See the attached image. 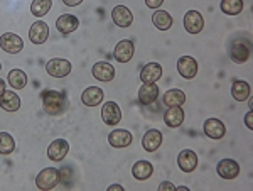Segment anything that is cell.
Returning a JSON list of instances; mask_svg holds the SVG:
<instances>
[{
    "label": "cell",
    "instance_id": "obj_1",
    "mask_svg": "<svg viewBox=\"0 0 253 191\" xmlns=\"http://www.w3.org/2000/svg\"><path fill=\"white\" fill-rule=\"evenodd\" d=\"M42 107L49 115H61L68 108V96L64 92L58 90H44L41 93Z\"/></svg>",
    "mask_w": 253,
    "mask_h": 191
},
{
    "label": "cell",
    "instance_id": "obj_2",
    "mask_svg": "<svg viewBox=\"0 0 253 191\" xmlns=\"http://www.w3.org/2000/svg\"><path fill=\"white\" fill-rule=\"evenodd\" d=\"M61 181V174L56 168H46L42 169L38 178H36V186L41 190V191H47V190H52L59 185Z\"/></svg>",
    "mask_w": 253,
    "mask_h": 191
},
{
    "label": "cell",
    "instance_id": "obj_3",
    "mask_svg": "<svg viewBox=\"0 0 253 191\" xmlns=\"http://www.w3.org/2000/svg\"><path fill=\"white\" fill-rule=\"evenodd\" d=\"M230 58L236 64H243L245 61H248V58H250V43L243 39H236L235 43H231Z\"/></svg>",
    "mask_w": 253,
    "mask_h": 191
},
{
    "label": "cell",
    "instance_id": "obj_4",
    "mask_svg": "<svg viewBox=\"0 0 253 191\" xmlns=\"http://www.w3.org/2000/svg\"><path fill=\"white\" fill-rule=\"evenodd\" d=\"M0 48L9 54H17L24 49V41L14 32H5L0 36Z\"/></svg>",
    "mask_w": 253,
    "mask_h": 191
},
{
    "label": "cell",
    "instance_id": "obj_5",
    "mask_svg": "<svg viewBox=\"0 0 253 191\" xmlns=\"http://www.w3.org/2000/svg\"><path fill=\"white\" fill-rule=\"evenodd\" d=\"M46 71L47 75L54 76V78H64L71 73V63L68 59H61V58H54L51 61H47L46 64Z\"/></svg>",
    "mask_w": 253,
    "mask_h": 191
},
{
    "label": "cell",
    "instance_id": "obj_6",
    "mask_svg": "<svg viewBox=\"0 0 253 191\" xmlns=\"http://www.w3.org/2000/svg\"><path fill=\"white\" fill-rule=\"evenodd\" d=\"M133 54H135V44L130 39H122L115 46V51H113V58L118 63H128L133 58Z\"/></svg>",
    "mask_w": 253,
    "mask_h": 191
},
{
    "label": "cell",
    "instance_id": "obj_7",
    "mask_svg": "<svg viewBox=\"0 0 253 191\" xmlns=\"http://www.w3.org/2000/svg\"><path fill=\"white\" fill-rule=\"evenodd\" d=\"M101 119L107 125H117L122 120V108L118 107L115 101H107L101 107Z\"/></svg>",
    "mask_w": 253,
    "mask_h": 191
},
{
    "label": "cell",
    "instance_id": "obj_8",
    "mask_svg": "<svg viewBox=\"0 0 253 191\" xmlns=\"http://www.w3.org/2000/svg\"><path fill=\"white\" fill-rule=\"evenodd\" d=\"M177 71L182 78L191 80L198 75V63L193 56H181L177 59Z\"/></svg>",
    "mask_w": 253,
    "mask_h": 191
},
{
    "label": "cell",
    "instance_id": "obj_9",
    "mask_svg": "<svg viewBox=\"0 0 253 191\" xmlns=\"http://www.w3.org/2000/svg\"><path fill=\"white\" fill-rule=\"evenodd\" d=\"M184 27L189 34H199L205 27V19L198 10H187L184 15Z\"/></svg>",
    "mask_w": 253,
    "mask_h": 191
},
{
    "label": "cell",
    "instance_id": "obj_10",
    "mask_svg": "<svg viewBox=\"0 0 253 191\" xmlns=\"http://www.w3.org/2000/svg\"><path fill=\"white\" fill-rule=\"evenodd\" d=\"M69 152V144L64 139H56L54 142H51V145L47 147V157L52 162H59L68 156Z\"/></svg>",
    "mask_w": 253,
    "mask_h": 191
},
{
    "label": "cell",
    "instance_id": "obj_11",
    "mask_svg": "<svg viewBox=\"0 0 253 191\" xmlns=\"http://www.w3.org/2000/svg\"><path fill=\"white\" fill-rule=\"evenodd\" d=\"M216 173L223 178V180H235L240 174V164L233 159H221L216 166Z\"/></svg>",
    "mask_w": 253,
    "mask_h": 191
},
{
    "label": "cell",
    "instance_id": "obj_12",
    "mask_svg": "<svg viewBox=\"0 0 253 191\" xmlns=\"http://www.w3.org/2000/svg\"><path fill=\"white\" fill-rule=\"evenodd\" d=\"M112 19H113V22H115V26L118 27H130L132 26V22H133V14H132V10L128 9V7H125V5H117L115 9L112 10Z\"/></svg>",
    "mask_w": 253,
    "mask_h": 191
},
{
    "label": "cell",
    "instance_id": "obj_13",
    "mask_svg": "<svg viewBox=\"0 0 253 191\" xmlns=\"http://www.w3.org/2000/svg\"><path fill=\"white\" fill-rule=\"evenodd\" d=\"M203 131L210 139H214V141H219L224 137V134H226V127H224V124L221 120L218 119H208L205 122V125H203Z\"/></svg>",
    "mask_w": 253,
    "mask_h": 191
},
{
    "label": "cell",
    "instance_id": "obj_14",
    "mask_svg": "<svg viewBox=\"0 0 253 191\" xmlns=\"http://www.w3.org/2000/svg\"><path fill=\"white\" fill-rule=\"evenodd\" d=\"M177 164H179V168H181V171L193 173L194 169L198 168V156H196V152L191 151V149H184V151L179 152Z\"/></svg>",
    "mask_w": 253,
    "mask_h": 191
},
{
    "label": "cell",
    "instance_id": "obj_15",
    "mask_svg": "<svg viewBox=\"0 0 253 191\" xmlns=\"http://www.w3.org/2000/svg\"><path fill=\"white\" fill-rule=\"evenodd\" d=\"M49 38V26L44 20H38L31 26L29 29V39L34 44H42L46 43Z\"/></svg>",
    "mask_w": 253,
    "mask_h": 191
},
{
    "label": "cell",
    "instance_id": "obj_16",
    "mask_svg": "<svg viewBox=\"0 0 253 191\" xmlns=\"http://www.w3.org/2000/svg\"><path fill=\"white\" fill-rule=\"evenodd\" d=\"M162 139H164V136H162L161 131L150 129V131L145 132L144 139H142V145H144V149L147 152H156L162 145Z\"/></svg>",
    "mask_w": 253,
    "mask_h": 191
},
{
    "label": "cell",
    "instance_id": "obj_17",
    "mask_svg": "<svg viewBox=\"0 0 253 191\" xmlns=\"http://www.w3.org/2000/svg\"><path fill=\"white\" fill-rule=\"evenodd\" d=\"M91 75L100 81H112L115 78V68L110 63H107V61H100V63L93 64Z\"/></svg>",
    "mask_w": 253,
    "mask_h": 191
},
{
    "label": "cell",
    "instance_id": "obj_18",
    "mask_svg": "<svg viewBox=\"0 0 253 191\" xmlns=\"http://www.w3.org/2000/svg\"><path fill=\"white\" fill-rule=\"evenodd\" d=\"M133 137L132 134L128 131H125V129H117V131H113L112 134L108 136V142L112 147H128L130 144H132Z\"/></svg>",
    "mask_w": 253,
    "mask_h": 191
},
{
    "label": "cell",
    "instance_id": "obj_19",
    "mask_svg": "<svg viewBox=\"0 0 253 191\" xmlns=\"http://www.w3.org/2000/svg\"><path fill=\"white\" fill-rule=\"evenodd\" d=\"M159 96V87L156 83H144L138 90V101L142 105H152Z\"/></svg>",
    "mask_w": 253,
    "mask_h": 191
},
{
    "label": "cell",
    "instance_id": "obj_20",
    "mask_svg": "<svg viewBox=\"0 0 253 191\" xmlns=\"http://www.w3.org/2000/svg\"><path fill=\"white\" fill-rule=\"evenodd\" d=\"M56 27H58L61 34H71L80 27V20L71 14H64L56 20Z\"/></svg>",
    "mask_w": 253,
    "mask_h": 191
},
{
    "label": "cell",
    "instance_id": "obj_21",
    "mask_svg": "<svg viewBox=\"0 0 253 191\" xmlns=\"http://www.w3.org/2000/svg\"><path fill=\"white\" fill-rule=\"evenodd\" d=\"M81 101L86 107H96V105H100L103 101V90L100 87H88L81 93Z\"/></svg>",
    "mask_w": 253,
    "mask_h": 191
},
{
    "label": "cell",
    "instance_id": "obj_22",
    "mask_svg": "<svg viewBox=\"0 0 253 191\" xmlns=\"http://www.w3.org/2000/svg\"><path fill=\"white\" fill-rule=\"evenodd\" d=\"M0 108H3L5 112H17L20 108V98L14 90L9 92L5 90L0 95Z\"/></svg>",
    "mask_w": 253,
    "mask_h": 191
},
{
    "label": "cell",
    "instance_id": "obj_23",
    "mask_svg": "<svg viewBox=\"0 0 253 191\" xmlns=\"http://www.w3.org/2000/svg\"><path fill=\"white\" fill-rule=\"evenodd\" d=\"M162 78V66L159 63H149L142 68L140 80L144 83H156L157 80Z\"/></svg>",
    "mask_w": 253,
    "mask_h": 191
},
{
    "label": "cell",
    "instance_id": "obj_24",
    "mask_svg": "<svg viewBox=\"0 0 253 191\" xmlns=\"http://www.w3.org/2000/svg\"><path fill=\"white\" fill-rule=\"evenodd\" d=\"M164 122L167 127L170 129H177L182 125L184 122V112H182L181 107H169L164 113Z\"/></svg>",
    "mask_w": 253,
    "mask_h": 191
},
{
    "label": "cell",
    "instance_id": "obj_25",
    "mask_svg": "<svg viewBox=\"0 0 253 191\" xmlns=\"http://www.w3.org/2000/svg\"><path fill=\"white\" fill-rule=\"evenodd\" d=\"M152 173H154V166H152V162H149V161H137L132 168L133 178L138 181L149 180V178L152 176Z\"/></svg>",
    "mask_w": 253,
    "mask_h": 191
},
{
    "label": "cell",
    "instance_id": "obj_26",
    "mask_svg": "<svg viewBox=\"0 0 253 191\" xmlns=\"http://www.w3.org/2000/svg\"><path fill=\"white\" fill-rule=\"evenodd\" d=\"M162 101H164L166 107H182V105L186 103V95H184V92H182V90L172 88V90L164 93Z\"/></svg>",
    "mask_w": 253,
    "mask_h": 191
},
{
    "label": "cell",
    "instance_id": "obj_27",
    "mask_svg": "<svg viewBox=\"0 0 253 191\" xmlns=\"http://www.w3.org/2000/svg\"><path fill=\"white\" fill-rule=\"evenodd\" d=\"M231 95L236 101H245L250 96V85L243 80H235L231 85Z\"/></svg>",
    "mask_w": 253,
    "mask_h": 191
},
{
    "label": "cell",
    "instance_id": "obj_28",
    "mask_svg": "<svg viewBox=\"0 0 253 191\" xmlns=\"http://www.w3.org/2000/svg\"><path fill=\"white\" fill-rule=\"evenodd\" d=\"M152 22L159 31H169L172 27V17L166 10H156L152 15Z\"/></svg>",
    "mask_w": 253,
    "mask_h": 191
},
{
    "label": "cell",
    "instance_id": "obj_29",
    "mask_svg": "<svg viewBox=\"0 0 253 191\" xmlns=\"http://www.w3.org/2000/svg\"><path fill=\"white\" fill-rule=\"evenodd\" d=\"M219 9L226 15H238L243 10V0H221Z\"/></svg>",
    "mask_w": 253,
    "mask_h": 191
},
{
    "label": "cell",
    "instance_id": "obj_30",
    "mask_svg": "<svg viewBox=\"0 0 253 191\" xmlns=\"http://www.w3.org/2000/svg\"><path fill=\"white\" fill-rule=\"evenodd\" d=\"M9 85L14 90H22L27 87V75L22 70H12L9 73Z\"/></svg>",
    "mask_w": 253,
    "mask_h": 191
},
{
    "label": "cell",
    "instance_id": "obj_31",
    "mask_svg": "<svg viewBox=\"0 0 253 191\" xmlns=\"http://www.w3.org/2000/svg\"><path fill=\"white\" fill-rule=\"evenodd\" d=\"M51 5H52V0H32L31 12L36 17H42V15H46L51 10Z\"/></svg>",
    "mask_w": 253,
    "mask_h": 191
},
{
    "label": "cell",
    "instance_id": "obj_32",
    "mask_svg": "<svg viewBox=\"0 0 253 191\" xmlns=\"http://www.w3.org/2000/svg\"><path fill=\"white\" fill-rule=\"evenodd\" d=\"M15 141L9 132H0V154L7 156V154L14 152Z\"/></svg>",
    "mask_w": 253,
    "mask_h": 191
},
{
    "label": "cell",
    "instance_id": "obj_33",
    "mask_svg": "<svg viewBox=\"0 0 253 191\" xmlns=\"http://www.w3.org/2000/svg\"><path fill=\"white\" fill-rule=\"evenodd\" d=\"M145 3L149 9H159L164 3V0H145Z\"/></svg>",
    "mask_w": 253,
    "mask_h": 191
},
{
    "label": "cell",
    "instance_id": "obj_34",
    "mask_svg": "<svg viewBox=\"0 0 253 191\" xmlns=\"http://www.w3.org/2000/svg\"><path fill=\"white\" fill-rule=\"evenodd\" d=\"M175 191V185H172V183L166 181V183H161V186H159V191Z\"/></svg>",
    "mask_w": 253,
    "mask_h": 191
},
{
    "label": "cell",
    "instance_id": "obj_35",
    "mask_svg": "<svg viewBox=\"0 0 253 191\" xmlns=\"http://www.w3.org/2000/svg\"><path fill=\"white\" fill-rule=\"evenodd\" d=\"M245 124H247L248 129H253V112H248L245 115Z\"/></svg>",
    "mask_w": 253,
    "mask_h": 191
},
{
    "label": "cell",
    "instance_id": "obj_36",
    "mask_svg": "<svg viewBox=\"0 0 253 191\" xmlns=\"http://www.w3.org/2000/svg\"><path fill=\"white\" fill-rule=\"evenodd\" d=\"M63 2L66 3V5H69V7H76V5H80L83 0H63Z\"/></svg>",
    "mask_w": 253,
    "mask_h": 191
},
{
    "label": "cell",
    "instance_id": "obj_37",
    "mask_svg": "<svg viewBox=\"0 0 253 191\" xmlns=\"http://www.w3.org/2000/svg\"><path fill=\"white\" fill-rule=\"evenodd\" d=\"M108 190H110V191H113V190L124 191V186H122V185H112V186H108Z\"/></svg>",
    "mask_w": 253,
    "mask_h": 191
},
{
    "label": "cell",
    "instance_id": "obj_38",
    "mask_svg": "<svg viewBox=\"0 0 253 191\" xmlns=\"http://www.w3.org/2000/svg\"><path fill=\"white\" fill-rule=\"evenodd\" d=\"M3 92H5V81L0 78V95H2Z\"/></svg>",
    "mask_w": 253,
    "mask_h": 191
},
{
    "label": "cell",
    "instance_id": "obj_39",
    "mask_svg": "<svg viewBox=\"0 0 253 191\" xmlns=\"http://www.w3.org/2000/svg\"><path fill=\"white\" fill-rule=\"evenodd\" d=\"M0 71H2V64H0Z\"/></svg>",
    "mask_w": 253,
    "mask_h": 191
}]
</instances>
